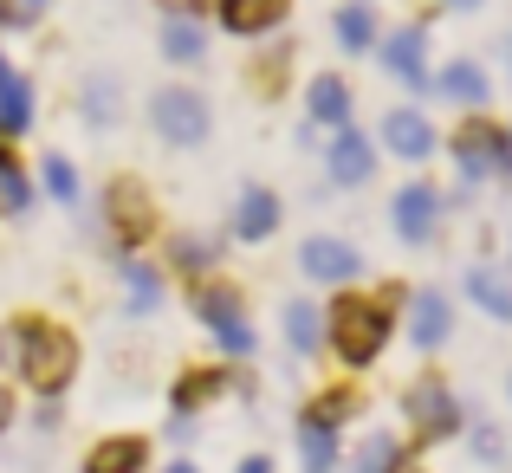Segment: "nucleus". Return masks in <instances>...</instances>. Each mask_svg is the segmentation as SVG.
<instances>
[{"mask_svg": "<svg viewBox=\"0 0 512 473\" xmlns=\"http://www.w3.org/2000/svg\"><path fill=\"white\" fill-rule=\"evenodd\" d=\"M46 188L59 201H78V175H72V162H65V156H46Z\"/></svg>", "mask_w": 512, "mask_h": 473, "instance_id": "c85d7f7f", "label": "nucleus"}, {"mask_svg": "<svg viewBox=\"0 0 512 473\" xmlns=\"http://www.w3.org/2000/svg\"><path fill=\"white\" fill-rule=\"evenodd\" d=\"M279 227V201L266 195V188H247V195H240V208H234V234L240 240H266Z\"/></svg>", "mask_w": 512, "mask_h": 473, "instance_id": "2eb2a0df", "label": "nucleus"}, {"mask_svg": "<svg viewBox=\"0 0 512 473\" xmlns=\"http://www.w3.org/2000/svg\"><path fill=\"white\" fill-rule=\"evenodd\" d=\"M208 396H221V376H188V383L175 389V409H195V402H208Z\"/></svg>", "mask_w": 512, "mask_h": 473, "instance_id": "2f4dec72", "label": "nucleus"}, {"mask_svg": "<svg viewBox=\"0 0 512 473\" xmlns=\"http://www.w3.org/2000/svg\"><path fill=\"white\" fill-rule=\"evenodd\" d=\"M305 111L318 117V124H350V85L344 78H312V91H305Z\"/></svg>", "mask_w": 512, "mask_h": 473, "instance_id": "f3484780", "label": "nucleus"}, {"mask_svg": "<svg viewBox=\"0 0 512 473\" xmlns=\"http://www.w3.org/2000/svg\"><path fill=\"white\" fill-rule=\"evenodd\" d=\"M26 124H33V85H26V78L0 59V130H7V137H20Z\"/></svg>", "mask_w": 512, "mask_h": 473, "instance_id": "f8f14e48", "label": "nucleus"}, {"mask_svg": "<svg viewBox=\"0 0 512 473\" xmlns=\"http://www.w3.org/2000/svg\"><path fill=\"white\" fill-rule=\"evenodd\" d=\"M26 208H33V182H26L20 156L0 150V214H26Z\"/></svg>", "mask_w": 512, "mask_h": 473, "instance_id": "4be33fe9", "label": "nucleus"}, {"mask_svg": "<svg viewBox=\"0 0 512 473\" xmlns=\"http://www.w3.org/2000/svg\"><path fill=\"white\" fill-rule=\"evenodd\" d=\"M467 292H474V299L487 305L493 318H512V286H500V279H493L487 266H474V273H467Z\"/></svg>", "mask_w": 512, "mask_h": 473, "instance_id": "b1692460", "label": "nucleus"}, {"mask_svg": "<svg viewBox=\"0 0 512 473\" xmlns=\"http://www.w3.org/2000/svg\"><path fill=\"white\" fill-rule=\"evenodd\" d=\"M422 52H428V33H422V26H402V33L383 39V65L396 78H409V85H422Z\"/></svg>", "mask_w": 512, "mask_h": 473, "instance_id": "ddd939ff", "label": "nucleus"}, {"mask_svg": "<svg viewBox=\"0 0 512 473\" xmlns=\"http://www.w3.org/2000/svg\"><path fill=\"white\" fill-rule=\"evenodd\" d=\"M402 415L415 422V435L422 441H448L454 428H461V409H454V389L441 383V376H422V383L402 396Z\"/></svg>", "mask_w": 512, "mask_h": 473, "instance_id": "20e7f679", "label": "nucleus"}, {"mask_svg": "<svg viewBox=\"0 0 512 473\" xmlns=\"http://www.w3.org/2000/svg\"><path fill=\"white\" fill-rule=\"evenodd\" d=\"M85 111L98 117V124H111V117H117V85H111V78H98V85L85 91Z\"/></svg>", "mask_w": 512, "mask_h": 473, "instance_id": "7c9ffc66", "label": "nucleus"}, {"mask_svg": "<svg viewBox=\"0 0 512 473\" xmlns=\"http://www.w3.org/2000/svg\"><path fill=\"white\" fill-rule=\"evenodd\" d=\"M299 454H305V473H338V428H318L299 415Z\"/></svg>", "mask_w": 512, "mask_h": 473, "instance_id": "6ab92c4d", "label": "nucleus"}, {"mask_svg": "<svg viewBox=\"0 0 512 473\" xmlns=\"http://www.w3.org/2000/svg\"><path fill=\"white\" fill-rule=\"evenodd\" d=\"M357 409V396L350 389H331V396H318L312 409H305V422H318V428H344V415Z\"/></svg>", "mask_w": 512, "mask_h": 473, "instance_id": "bb28decb", "label": "nucleus"}, {"mask_svg": "<svg viewBox=\"0 0 512 473\" xmlns=\"http://www.w3.org/2000/svg\"><path fill=\"white\" fill-rule=\"evenodd\" d=\"M454 162H461L467 182H480V175H506L512 169V143L500 124H487V117H474V124L454 137Z\"/></svg>", "mask_w": 512, "mask_h": 473, "instance_id": "39448f33", "label": "nucleus"}, {"mask_svg": "<svg viewBox=\"0 0 512 473\" xmlns=\"http://www.w3.org/2000/svg\"><path fill=\"white\" fill-rule=\"evenodd\" d=\"M441 91H448L454 104H467V111H480V104L493 98V85H487V72L480 65H467V59H454L448 72H441Z\"/></svg>", "mask_w": 512, "mask_h": 473, "instance_id": "a211bd4d", "label": "nucleus"}, {"mask_svg": "<svg viewBox=\"0 0 512 473\" xmlns=\"http://www.w3.org/2000/svg\"><path fill=\"white\" fill-rule=\"evenodd\" d=\"M383 143H389L402 162H422L428 150H435V130H428L422 111H389V117H383Z\"/></svg>", "mask_w": 512, "mask_h": 473, "instance_id": "9b49d317", "label": "nucleus"}, {"mask_svg": "<svg viewBox=\"0 0 512 473\" xmlns=\"http://www.w3.org/2000/svg\"><path fill=\"white\" fill-rule=\"evenodd\" d=\"M286 337H292V350H299V357H312V350L325 344V312H312V305H292V312H286Z\"/></svg>", "mask_w": 512, "mask_h": 473, "instance_id": "5701e85b", "label": "nucleus"}, {"mask_svg": "<svg viewBox=\"0 0 512 473\" xmlns=\"http://www.w3.org/2000/svg\"><path fill=\"white\" fill-rule=\"evenodd\" d=\"M169 473H195V467H188V461H175V467H169Z\"/></svg>", "mask_w": 512, "mask_h": 473, "instance_id": "4c0bfd02", "label": "nucleus"}, {"mask_svg": "<svg viewBox=\"0 0 512 473\" xmlns=\"http://www.w3.org/2000/svg\"><path fill=\"white\" fill-rule=\"evenodd\" d=\"M389 473H422V467H415V461H402V454H396V467H389Z\"/></svg>", "mask_w": 512, "mask_h": 473, "instance_id": "f704fd0d", "label": "nucleus"}, {"mask_svg": "<svg viewBox=\"0 0 512 473\" xmlns=\"http://www.w3.org/2000/svg\"><path fill=\"white\" fill-rule=\"evenodd\" d=\"M143 461H150V448H143L137 435H117V441H98V448H91L85 473H143Z\"/></svg>", "mask_w": 512, "mask_h": 473, "instance_id": "4468645a", "label": "nucleus"}, {"mask_svg": "<svg viewBox=\"0 0 512 473\" xmlns=\"http://www.w3.org/2000/svg\"><path fill=\"white\" fill-rule=\"evenodd\" d=\"M124 286H130V305H137V312H156V305H163V279H156V266H124Z\"/></svg>", "mask_w": 512, "mask_h": 473, "instance_id": "393cba45", "label": "nucleus"}, {"mask_svg": "<svg viewBox=\"0 0 512 473\" xmlns=\"http://www.w3.org/2000/svg\"><path fill=\"white\" fill-rule=\"evenodd\" d=\"M240 473H273V467H266V461H247V467H240Z\"/></svg>", "mask_w": 512, "mask_h": 473, "instance_id": "c9c22d12", "label": "nucleus"}, {"mask_svg": "<svg viewBox=\"0 0 512 473\" xmlns=\"http://www.w3.org/2000/svg\"><path fill=\"white\" fill-rule=\"evenodd\" d=\"M0 20H7V7H0Z\"/></svg>", "mask_w": 512, "mask_h": 473, "instance_id": "58836bf2", "label": "nucleus"}, {"mask_svg": "<svg viewBox=\"0 0 512 473\" xmlns=\"http://www.w3.org/2000/svg\"><path fill=\"white\" fill-rule=\"evenodd\" d=\"M111 214H117V240H124V247H143V240H150L156 208H150V195H143L137 182H117L111 188Z\"/></svg>", "mask_w": 512, "mask_h": 473, "instance_id": "1a4fd4ad", "label": "nucleus"}, {"mask_svg": "<svg viewBox=\"0 0 512 473\" xmlns=\"http://www.w3.org/2000/svg\"><path fill=\"white\" fill-rule=\"evenodd\" d=\"M163 52H169V65H195L201 52H208V33H201V20L175 13V20L163 26Z\"/></svg>", "mask_w": 512, "mask_h": 473, "instance_id": "412c9836", "label": "nucleus"}, {"mask_svg": "<svg viewBox=\"0 0 512 473\" xmlns=\"http://www.w3.org/2000/svg\"><path fill=\"white\" fill-rule=\"evenodd\" d=\"M7 357H13V370H20L39 396H59V389L72 383V370H78L72 331H59V324H46V318H20L13 324L7 331Z\"/></svg>", "mask_w": 512, "mask_h": 473, "instance_id": "f257e3e1", "label": "nucleus"}, {"mask_svg": "<svg viewBox=\"0 0 512 473\" xmlns=\"http://www.w3.org/2000/svg\"><path fill=\"white\" fill-rule=\"evenodd\" d=\"M409 337H415L422 350H441V337H448V299H441V292H415Z\"/></svg>", "mask_w": 512, "mask_h": 473, "instance_id": "dca6fc26", "label": "nucleus"}, {"mask_svg": "<svg viewBox=\"0 0 512 473\" xmlns=\"http://www.w3.org/2000/svg\"><path fill=\"white\" fill-rule=\"evenodd\" d=\"M13 422V396H7V389H0V428H7Z\"/></svg>", "mask_w": 512, "mask_h": 473, "instance_id": "72a5a7b5", "label": "nucleus"}, {"mask_svg": "<svg viewBox=\"0 0 512 473\" xmlns=\"http://www.w3.org/2000/svg\"><path fill=\"white\" fill-rule=\"evenodd\" d=\"M370 169H376L370 143H363L357 130H344V137L331 143V175H338V182H370Z\"/></svg>", "mask_w": 512, "mask_h": 473, "instance_id": "aec40b11", "label": "nucleus"}, {"mask_svg": "<svg viewBox=\"0 0 512 473\" xmlns=\"http://www.w3.org/2000/svg\"><path fill=\"white\" fill-rule=\"evenodd\" d=\"M389 467H396V441L370 435V441H363V454H357V473H389Z\"/></svg>", "mask_w": 512, "mask_h": 473, "instance_id": "cd10ccee", "label": "nucleus"}, {"mask_svg": "<svg viewBox=\"0 0 512 473\" xmlns=\"http://www.w3.org/2000/svg\"><path fill=\"white\" fill-rule=\"evenodd\" d=\"M448 7H461V13H467V7H480V0H448Z\"/></svg>", "mask_w": 512, "mask_h": 473, "instance_id": "e433bc0d", "label": "nucleus"}, {"mask_svg": "<svg viewBox=\"0 0 512 473\" xmlns=\"http://www.w3.org/2000/svg\"><path fill=\"white\" fill-rule=\"evenodd\" d=\"M389 331H396V318H389V305H376V299H344L338 312H331V344H338V357L350 370H363V363L383 357Z\"/></svg>", "mask_w": 512, "mask_h": 473, "instance_id": "f03ea898", "label": "nucleus"}, {"mask_svg": "<svg viewBox=\"0 0 512 473\" xmlns=\"http://www.w3.org/2000/svg\"><path fill=\"white\" fill-rule=\"evenodd\" d=\"M370 39H376V13H370V7H344V13H338V46L363 52Z\"/></svg>", "mask_w": 512, "mask_h": 473, "instance_id": "a878e982", "label": "nucleus"}, {"mask_svg": "<svg viewBox=\"0 0 512 473\" xmlns=\"http://www.w3.org/2000/svg\"><path fill=\"white\" fill-rule=\"evenodd\" d=\"M208 260H214V247H208V240H175V266H182L188 279H195V273H208Z\"/></svg>", "mask_w": 512, "mask_h": 473, "instance_id": "c756f323", "label": "nucleus"}, {"mask_svg": "<svg viewBox=\"0 0 512 473\" xmlns=\"http://www.w3.org/2000/svg\"><path fill=\"white\" fill-rule=\"evenodd\" d=\"M389 214H396V234L409 240V247H422V240L435 234V221H441V195L428 182H409L396 201H389Z\"/></svg>", "mask_w": 512, "mask_h": 473, "instance_id": "0eeeda50", "label": "nucleus"}, {"mask_svg": "<svg viewBox=\"0 0 512 473\" xmlns=\"http://www.w3.org/2000/svg\"><path fill=\"white\" fill-rule=\"evenodd\" d=\"M299 266L312 279H325V286H338V279H357V247H350V240H331V234H318V240H305L299 247Z\"/></svg>", "mask_w": 512, "mask_h": 473, "instance_id": "6e6552de", "label": "nucleus"}, {"mask_svg": "<svg viewBox=\"0 0 512 473\" xmlns=\"http://www.w3.org/2000/svg\"><path fill=\"white\" fill-rule=\"evenodd\" d=\"M214 7H221V26L240 39H260L286 20V0H214Z\"/></svg>", "mask_w": 512, "mask_h": 473, "instance_id": "9d476101", "label": "nucleus"}, {"mask_svg": "<svg viewBox=\"0 0 512 473\" xmlns=\"http://www.w3.org/2000/svg\"><path fill=\"white\" fill-rule=\"evenodd\" d=\"M46 13V0H13V20H39Z\"/></svg>", "mask_w": 512, "mask_h": 473, "instance_id": "473e14b6", "label": "nucleus"}, {"mask_svg": "<svg viewBox=\"0 0 512 473\" xmlns=\"http://www.w3.org/2000/svg\"><path fill=\"white\" fill-rule=\"evenodd\" d=\"M506 143H512V130H506Z\"/></svg>", "mask_w": 512, "mask_h": 473, "instance_id": "ea45409f", "label": "nucleus"}, {"mask_svg": "<svg viewBox=\"0 0 512 473\" xmlns=\"http://www.w3.org/2000/svg\"><path fill=\"white\" fill-rule=\"evenodd\" d=\"M195 318L208 324L214 337H221L234 357H253V324L240 318V299H234V286H201L195 292Z\"/></svg>", "mask_w": 512, "mask_h": 473, "instance_id": "423d86ee", "label": "nucleus"}, {"mask_svg": "<svg viewBox=\"0 0 512 473\" xmlns=\"http://www.w3.org/2000/svg\"><path fill=\"white\" fill-rule=\"evenodd\" d=\"M150 124H156V137L175 143V150H195L201 137H208V104L195 98V91H156L150 98Z\"/></svg>", "mask_w": 512, "mask_h": 473, "instance_id": "7ed1b4c3", "label": "nucleus"}]
</instances>
